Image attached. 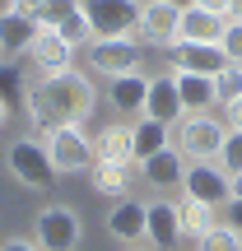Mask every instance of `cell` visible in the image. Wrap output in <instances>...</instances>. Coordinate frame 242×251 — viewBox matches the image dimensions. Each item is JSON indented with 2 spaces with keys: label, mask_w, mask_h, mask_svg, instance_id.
I'll list each match as a JSON object with an SVG mask.
<instances>
[{
  "label": "cell",
  "mask_w": 242,
  "mask_h": 251,
  "mask_svg": "<svg viewBox=\"0 0 242 251\" xmlns=\"http://www.w3.org/2000/svg\"><path fill=\"white\" fill-rule=\"evenodd\" d=\"M98 107V89L84 70H56V75H42V79L28 89V117L37 126H84Z\"/></svg>",
  "instance_id": "obj_1"
},
{
  "label": "cell",
  "mask_w": 242,
  "mask_h": 251,
  "mask_svg": "<svg viewBox=\"0 0 242 251\" xmlns=\"http://www.w3.org/2000/svg\"><path fill=\"white\" fill-rule=\"evenodd\" d=\"M224 140H228V126H224V117H215V112H187V117L172 126V144L182 149L187 163L219 158Z\"/></svg>",
  "instance_id": "obj_2"
},
{
  "label": "cell",
  "mask_w": 242,
  "mask_h": 251,
  "mask_svg": "<svg viewBox=\"0 0 242 251\" xmlns=\"http://www.w3.org/2000/svg\"><path fill=\"white\" fill-rule=\"evenodd\" d=\"M5 168H9V177H14L19 186H28V191H52L56 177H61V172L52 168L47 144L33 140V135H24V140H14L5 149Z\"/></svg>",
  "instance_id": "obj_3"
},
{
  "label": "cell",
  "mask_w": 242,
  "mask_h": 251,
  "mask_svg": "<svg viewBox=\"0 0 242 251\" xmlns=\"http://www.w3.org/2000/svg\"><path fill=\"white\" fill-rule=\"evenodd\" d=\"M42 144H47L52 168L61 172V177H75V172L93 168V140L84 135V126H52Z\"/></svg>",
  "instance_id": "obj_4"
},
{
  "label": "cell",
  "mask_w": 242,
  "mask_h": 251,
  "mask_svg": "<svg viewBox=\"0 0 242 251\" xmlns=\"http://www.w3.org/2000/svg\"><path fill=\"white\" fill-rule=\"evenodd\" d=\"M84 237V224L70 205H42L33 219V242L42 251H75Z\"/></svg>",
  "instance_id": "obj_5"
},
{
  "label": "cell",
  "mask_w": 242,
  "mask_h": 251,
  "mask_svg": "<svg viewBox=\"0 0 242 251\" xmlns=\"http://www.w3.org/2000/svg\"><path fill=\"white\" fill-rule=\"evenodd\" d=\"M89 65L103 75V79H117V75H131L144 65V51H140V37L126 33V37H93L89 42Z\"/></svg>",
  "instance_id": "obj_6"
},
{
  "label": "cell",
  "mask_w": 242,
  "mask_h": 251,
  "mask_svg": "<svg viewBox=\"0 0 242 251\" xmlns=\"http://www.w3.org/2000/svg\"><path fill=\"white\" fill-rule=\"evenodd\" d=\"M182 196L205 200V205L224 209L228 200L238 196V191H233V172H228L219 158H210V163H191V168H187V177H182Z\"/></svg>",
  "instance_id": "obj_7"
},
{
  "label": "cell",
  "mask_w": 242,
  "mask_h": 251,
  "mask_svg": "<svg viewBox=\"0 0 242 251\" xmlns=\"http://www.w3.org/2000/svg\"><path fill=\"white\" fill-rule=\"evenodd\" d=\"M135 37H140V47L172 51V47L182 42V9H177V5H168V0H149V5H140Z\"/></svg>",
  "instance_id": "obj_8"
},
{
  "label": "cell",
  "mask_w": 242,
  "mask_h": 251,
  "mask_svg": "<svg viewBox=\"0 0 242 251\" xmlns=\"http://www.w3.org/2000/svg\"><path fill=\"white\" fill-rule=\"evenodd\" d=\"M93 37H126L140 24V0H84Z\"/></svg>",
  "instance_id": "obj_9"
},
{
  "label": "cell",
  "mask_w": 242,
  "mask_h": 251,
  "mask_svg": "<svg viewBox=\"0 0 242 251\" xmlns=\"http://www.w3.org/2000/svg\"><path fill=\"white\" fill-rule=\"evenodd\" d=\"M37 24H52L56 33H61L65 42H75V47H89V42H93L89 14H84V0H47L42 14H37Z\"/></svg>",
  "instance_id": "obj_10"
},
{
  "label": "cell",
  "mask_w": 242,
  "mask_h": 251,
  "mask_svg": "<svg viewBox=\"0 0 242 251\" xmlns=\"http://www.w3.org/2000/svg\"><path fill=\"white\" fill-rule=\"evenodd\" d=\"M75 51H80V47L65 42L52 24H37V37H33V47H28V61H33L42 75H56V70H70Z\"/></svg>",
  "instance_id": "obj_11"
},
{
  "label": "cell",
  "mask_w": 242,
  "mask_h": 251,
  "mask_svg": "<svg viewBox=\"0 0 242 251\" xmlns=\"http://www.w3.org/2000/svg\"><path fill=\"white\" fill-rule=\"evenodd\" d=\"M144 98H149V75L144 70L108 79V102H112L117 117H144Z\"/></svg>",
  "instance_id": "obj_12"
},
{
  "label": "cell",
  "mask_w": 242,
  "mask_h": 251,
  "mask_svg": "<svg viewBox=\"0 0 242 251\" xmlns=\"http://www.w3.org/2000/svg\"><path fill=\"white\" fill-rule=\"evenodd\" d=\"M228 65L219 42H177L172 47V70H191V75H219Z\"/></svg>",
  "instance_id": "obj_13"
},
{
  "label": "cell",
  "mask_w": 242,
  "mask_h": 251,
  "mask_svg": "<svg viewBox=\"0 0 242 251\" xmlns=\"http://www.w3.org/2000/svg\"><path fill=\"white\" fill-rule=\"evenodd\" d=\"M144 224H149V205H140V200H131V196L108 209V233L117 237V242H126V247H135L144 237Z\"/></svg>",
  "instance_id": "obj_14"
},
{
  "label": "cell",
  "mask_w": 242,
  "mask_h": 251,
  "mask_svg": "<svg viewBox=\"0 0 242 251\" xmlns=\"http://www.w3.org/2000/svg\"><path fill=\"white\" fill-rule=\"evenodd\" d=\"M33 37H37V19L14 14V9H0V56H5V61H19V56H28Z\"/></svg>",
  "instance_id": "obj_15"
},
{
  "label": "cell",
  "mask_w": 242,
  "mask_h": 251,
  "mask_svg": "<svg viewBox=\"0 0 242 251\" xmlns=\"http://www.w3.org/2000/svg\"><path fill=\"white\" fill-rule=\"evenodd\" d=\"M187 168H191V163L182 158V149H177V144H168L163 153H154V158H144V163H140L144 181H149L154 191H172V186H182Z\"/></svg>",
  "instance_id": "obj_16"
},
{
  "label": "cell",
  "mask_w": 242,
  "mask_h": 251,
  "mask_svg": "<svg viewBox=\"0 0 242 251\" xmlns=\"http://www.w3.org/2000/svg\"><path fill=\"white\" fill-rule=\"evenodd\" d=\"M172 84H177V98H182V112H215L219 98H215V75H191V70H168Z\"/></svg>",
  "instance_id": "obj_17"
},
{
  "label": "cell",
  "mask_w": 242,
  "mask_h": 251,
  "mask_svg": "<svg viewBox=\"0 0 242 251\" xmlns=\"http://www.w3.org/2000/svg\"><path fill=\"white\" fill-rule=\"evenodd\" d=\"M144 117H149V121H163V126H177L182 117H187V112H182V98H177V84H172V75H159V79H149Z\"/></svg>",
  "instance_id": "obj_18"
},
{
  "label": "cell",
  "mask_w": 242,
  "mask_h": 251,
  "mask_svg": "<svg viewBox=\"0 0 242 251\" xmlns=\"http://www.w3.org/2000/svg\"><path fill=\"white\" fill-rule=\"evenodd\" d=\"M144 237H149V247H159V251H172V247L182 242L177 200H154V205H149V224H144Z\"/></svg>",
  "instance_id": "obj_19"
},
{
  "label": "cell",
  "mask_w": 242,
  "mask_h": 251,
  "mask_svg": "<svg viewBox=\"0 0 242 251\" xmlns=\"http://www.w3.org/2000/svg\"><path fill=\"white\" fill-rule=\"evenodd\" d=\"M93 163H135V135L131 126H103L93 135Z\"/></svg>",
  "instance_id": "obj_20"
},
{
  "label": "cell",
  "mask_w": 242,
  "mask_h": 251,
  "mask_svg": "<svg viewBox=\"0 0 242 251\" xmlns=\"http://www.w3.org/2000/svg\"><path fill=\"white\" fill-rule=\"evenodd\" d=\"M177 224H182V237L200 242V237H205V233H215V228L224 224V219H219V209H215V205L182 196V200H177Z\"/></svg>",
  "instance_id": "obj_21"
},
{
  "label": "cell",
  "mask_w": 242,
  "mask_h": 251,
  "mask_svg": "<svg viewBox=\"0 0 242 251\" xmlns=\"http://www.w3.org/2000/svg\"><path fill=\"white\" fill-rule=\"evenodd\" d=\"M224 28H228L224 14H210V9H200V5L182 9V42H219Z\"/></svg>",
  "instance_id": "obj_22"
},
{
  "label": "cell",
  "mask_w": 242,
  "mask_h": 251,
  "mask_svg": "<svg viewBox=\"0 0 242 251\" xmlns=\"http://www.w3.org/2000/svg\"><path fill=\"white\" fill-rule=\"evenodd\" d=\"M89 181H93L98 196L126 200V196H131V163H93V168H89Z\"/></svg>",
  "instance_id": "obj_23"
},
{
  "label": "cell",
  "mask_w": 242,
  "mask_h": 251,
  "mask_svg": "<svg viewBox=\"0 0 242 251\" xmlns=\"http://www.w3.org/2000/svg\"><path fill=\"white\" fill-rule=\"evenodd\" d=\"M131 135H135V163L154 158V153H163L172 144V126L149 121V117H140V126H131Z\"/></svg>",
  "instance_id": "obj_24"
},
{
  "label": "cell",
  "mask_w": 242,
  "mask_h": 251,
  "mask_svg": "<svg viewBox=\"0 0 242 251\" xmlns=\"http://www.w3.org/2000/svg\"><path fill=\"white\" fill-rule=\"evenodd\" d=\"M0 102H5L9 112L28 107V89H24V70H19V61H0Z\"/></svg>",
  "instance_id": "obj_25"
},
{
  "label": "cell",
  "mask_w": 242,
  "mask_h": 251,
  "mask_svg": "<svg viewBox=\"0 0 242 251\" xmlns=\"http://www.w3.org/2000/svg\"><path fill=\"white\" fill-rule=\"evenodd\" d=\"M215 98H219V107H228L233 98H242V65L228 61L224 70L215 75Z\"/></svg>",
  "instance_id": "obj_26"
},
{
  "label": "cell",
  "mask_w": 242,
  "mask_h": 251,
  "mask_svg": "<svg viewBox=\"0 0 242 251\" xmlns=\"http://www.w3.org/2000/svg\"><path fill=\"white\" fill-rule=\"evenodd\" d=\"M196 251H242V233H238V228H228V224H219L215 233H205L196 242Z\"/></svg>",
  "instance_id": "obj_27"
},
{
  "label": "cell",
  "mask_w": 242,
  "mask_h": 251,
  "mask_svg": "<svg viewBox=\"0 0 242 251\" xmlns=\"http://www.w3.org/2000/svg\"><path fill=\"white\" fill-rule=\"evenodd\" d=\"M219 163H224L228 172H242V130H228V140H224V149H219Z\"/></svg>",
  "instance_id": "obj_28"
},
{
  "label": "cell",
  "mask_w": 242,
  "mask_h": 251,
  "mask_svg": "<svg viewBox=\"0 0 242 251\" xmlns=\"http://www.w3.org/2000/svg\"><path fill=\"white\" fill-rule=\"evenodd\" d=\"M219 47H224V56L233 65H242V24H233L228 19V28H224V37H219Z\"/></svg>",
  "instance_id": "obj_29"
},
{
  "label": "cell",
  "mask_w": 242,
  "mask_h": 251,
  "mask_svg": "<svg viewBox=\"0 0 242 251\" xmlns=\"http://www.w3.org/2000/svg\"><path fill=\"white\" fill-rule=\"evenodd\" d=\"M224 224H228V228H238V233H242V196H233V200L224 205Z\"/></svg>",
  "instance_id": "obj_30"
},
{
  "label": "cell",
  "mask_w": 242,
  "mask_h": 251,
  "mask_svg": "<svg viewBox=\"0 0 242 251\" xmlns=\"http://www.w3.org/2000/svg\"><path fill=\"white\" fill-rule=\"evenodd\" d=\"M42 5H47V0H9L5 9H14V14H28V19H37V14H42Z\"/></svg>",
  "instance_id": "obj_31"
},
{
  "label": "cell",
  "mask_w": 242,
  "mask_h": 251,
  "mask_svg": "<svg viewBox=\"0 0 242 251\" xmlns=\"http://www.w3.org/2000/svg\"><path fill=\"white\" fill-rule=\"evenodd\" d=\"M224 126H228V130H242V98H233L224 107Z\"/></svg>",
  "instance_id": "obj_32"
},
{
  "label": "cell",
  "mask_w": 242,
  "mask_h": 251,
  "mask_svg": "<svg viewBox=\"0 0 242 251\" xmlns=\"http://www.w3.org/2000/svg\"><path fill=\"white\" fill-rule=\"evenodd\" d=\"M0 251H42V247L33 237H9V242H0Z\"/></svg>",
  "instance_id": "obj_33"
},
{
  "label": "cell",
  "mask_w": 242,
  "mask_h": 251,
  "mask_svg": "<svg viewBox=\"0 0 242 251\" xmlns=\"http://www.w3.org/2000/svg\"><path fill=\"white\" fill-rule=\"evenodd\" d=\"M200 9H210V14H224L228 19V0H196Z\"/></svg>",
  "instance_id": "obj_34"
},
{
  "label": "cell",
  "mask_w": 242,
  "mask_h": 251,
  "mask_svg": "<svg viewBox=\"0 0 242 251\" xmlns=\"http://www.w3.org/2000/svg\"><path fill=\"white\" fill-rule=\"evenodd\" d=\"M228 19H233V24H242V0H228Z\"/></svg>",
  "instance_id": "obj_35"
},
{
  "label": "cell",
  "mask_w": 242,
  "mask_h": 251,
  "mask_svg": "<svg viewBox=\"0 0 242 251\" xmlns=\"http://www.w3.org/2000/svg\"><path fill=\"white\" fill-rule=\"evenodd\" d=\"M5 126H9V107L0 102V130H5Z\"/></svg>",
  "instance_id": "obj_36"
},
{
  "label": "cell",
  "mask_w": 242,
  "mask_h": 251,
  "mask_svg": "<svg viewBox=\"0 0 242 251\" xmlns=\"http://www.w3.org/2000/svg\"><path fill=\"white\" fill-rule=\"evenodd\" d=\"M168 5H177V9H191V5H196V0H168Z\"/></svg>",
  "instance_id": "obj_37"
},
{
  "label": "cell",
  "mask_w": 242,
  "mask_h": 251,
  "mask_svg": "<svg viewBox=\"0 0 242 251\" xmlns=\"http://www.w3.org/2000/svg\"><path fill=\"white\" fill-rule=\"evenodd\" d=\"M233 191H238V196H242V172H238V177H233Z\"/></svg>",
  "instance_id": "obj_38"
},
{
  "label": "cell",
  "mask_w": 242,
  "mask_h": 251,
  "mask_svg": "<svg viewBox=\"0 0 242 251\" xmlns=\"http://www.w3.org/2000/svg\"><path fill=\"white\" fill-rule=\"evenodd\" d=\"M126 251H149V247H126Z\"/></svg>",
  "instance_id": "obj_39"
},
{
  "label": "cell",
  "mask_w": 242,
  "mask_h": 251,
  "mask_svg": "<svg viewBox=\"0 0 242 251\" xmlns=\"http://www.w3.org/2000/svg\"><path fill=\"white\" fill-rule=\"evenodd\" d=\"M140 5H149V0H140Z\"/></svg>",
  "instance_id": "obj_40"
}]
</instances>
